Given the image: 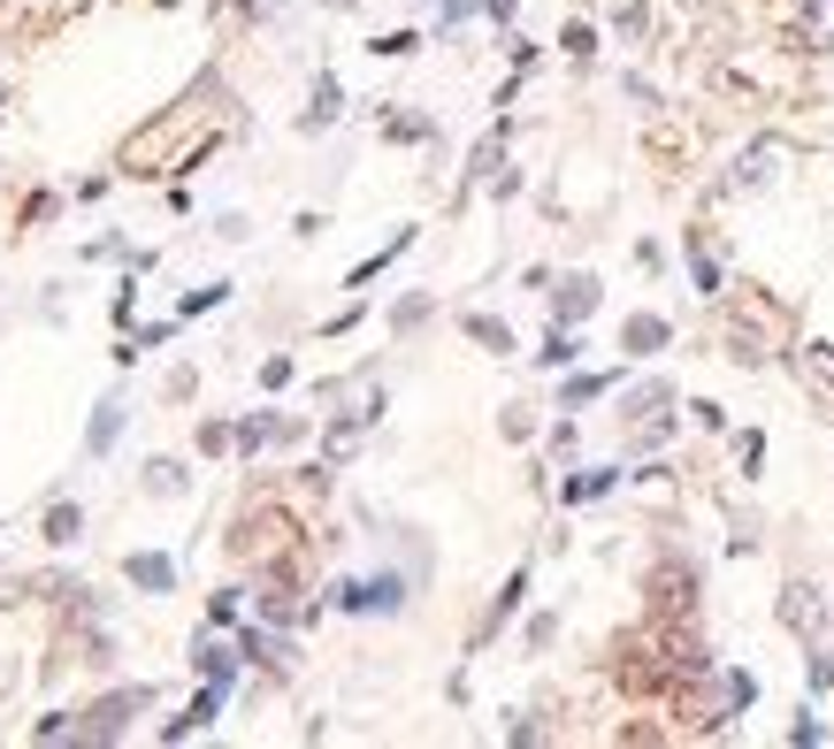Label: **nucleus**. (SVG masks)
I'll return each mask as SVG.
<instances>
[{
	"label": "nucleus",
	"mask_w": 834,
	"mask_h": 749,
	"mask_svg": "<svg viewBox=\"0 0 834 749\" xmlns=\"http://www.w3.org/2000/svg\"><path fill=\"white\" fill-rule=\"evenodd\" d=\"M139 704H146V689H131V696H108V704L92 712V735H116V727H123V719H131Z\"/></svg>",
	"instance_id": "1"
},
{
	"label": "nucleus",
	"mask_w": 834,
	"mask_h": 749,
	"mask_svg": "<svg viewBox=\"0 0 834 749\" xmlns=\"http://www.w3.org/2000/svg\"><path fill=\"white\" fill-rule=\"evenodd\" d=\"M651 344H667V321H659V313L628 321V352H651Z\"/></svg>",
	"instance_id": "2"
},
{
	"label": "nucleus",
	"mask_w": 834,
	"mask_h": 749,
	"mask_svg": "<svg viewBox=\"0 0 834 749\" xmlns=\"http://www.w3.org/2000/svg\"><path fill=\"white\" fill-rule=\"evenodd\" d=\"M590 306H597V284H590V276H574V284L559 291V313H590Z\"/></svg>",
	"instance_id": "3"
},
{
	"label": "nucleus",
	"mask_w": 834,
	"mask_h": 749,
	"mask_svg": "<svg viewBox=\"0 0 834 749\" xmlns=\"http://www.w3.org/2000/svg\"><path fill=\"white\" fill-rule=\"evenodd\" d=\"M468 337H475V344H498V352H513V337H505V321H491V313H475V321H468Z\"/></svg>",
	"instance_id": "4"
},
{
	"label": "nucleus",
	"mask_w": 834,
	"mask_h": 749,
	"mask_svg": "<svg viewBox=\"0 0 834 749\" xmlns=\"http://www.w3.org/2000/svg\"><path fill=\"white\" fill-rule=\"evenodd\" d=\"M131 582L139 590H168V559H131Z\"/></svg>",
	"instance_id": "5"
},
{
	"label": "nucleus",
	"mask_w": 834,
	"mask_h": 749,
	"mask_svg": "<svg viewBox=\"0 0 834 749\" xmlns=\"http://www.w3.org/2000/svg\"><path fill=\"white\" fill-rule=\"evenodd\" d=\"M781 619H789V627H812V590H804V582L789 590V604H781Z\"/></svg>",
	"instance_id": "6"
},
{
	"label": "nucleus",
	"mask_w": 834,
	"mask_h": 749,
	"mask_svg": "<svg viewBox=\"0 0 834 749\" xmlns=\"http://www.w3.org/2000/svg\"><path fill=\"white\" fill-rule=\"evenodd\" d=\"M46 536L69 543V536H77V505H54V513H46Z\"/></svg>",
	"instance_id": "7"
},
{
	"label": "nucleus",
	"mask_w": 834,
	"mask_h": 749,
	"mask_svg": "<svg viewBox=\"0 0 834 749\" xmlns=\"http://www.w3.org/2000/svg\"><path fill=\"white\" fill-rule=\"evenodd\" d=\"M330 115H337V85L322 77V85H315V108H307V123H330Z\"/></svg>",
	"instance_id": "8"
},
{
	"label": "nucleus",
	"mask_w": 834,
	"mask_h": 749,
	"mask_svg": "<svg viewBox=\"0 0 834 749\" xmlns=\"http://www.w3.org/2000/svg\"><path fill=\"white\" fill-rule=\"evenodd\" d=\"M116 444V406H100V421H92V451Z\"/></svg>",
	"instance_id": "9"
},
{
	"label": "nucleus",
	"mask_w": 834,
	"mask_h": 749,
	"mask_svg": "<svg viewBox=\"0 0 834 749\" xmlns=\"http://www.w3.org/2000/svg\"><path fill=\"white\" fill-rule=\"evenodd\" d=\"M812 367H820V375H834V352H827V344H812Z\"/></svg>",
	"instance_id": "10"
}]
</instances>
